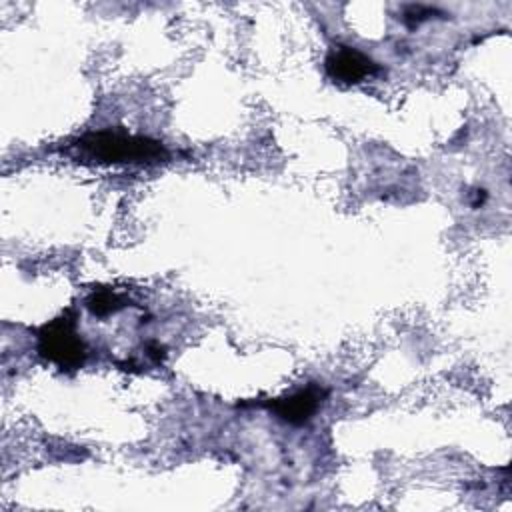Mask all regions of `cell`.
<instances>
[{"mask_svg":"<svg viewBox=\"0 0 512 512\" xmlns=\"http://www.w3.org/2000/svg\"><path fill=\"white\" fill-rule=\"evenodd\" d=\"M82 158L98 164H154L168 158V150L146 136L98 130L72 144Z\"/></svg>","mask_w":512,"mask_h":512,"instance_id":"cell-1","label":"cell"},{"mask_svg":"<svg viewBox=\"0 0 512 512\" xmlns=\"http://www.w3.org/2000/svg\"><path fill=\"white\" fill-rule=\"evenodd\" d=\"M38 354L60 370H76L84 364L88 350L76 332L72 310H66L60 318H54L40 330Z\"/></svg>","mask_w":512,"mask_h":512,"instance_id":"cell-2","label":"cell"},{"mask_svg":"<svg viewBox=\"0 0 512 512\" xmlns=\"http://www.w3.org/2000/svg\"><path fill=\"white\" fill-rule=\"evenodd\" d=\"M324 66L330 78L342 84H356L378 72V64L372 58L350 46L332 48L324 60Z\"/></svg>","mask_w":512,"mask_h":512,"instance_id":"cell-3","label":"cell"},{"mask_svg":"<svg viewBox=\"0 0 512 512\" xmlns=\"http://www.w3.org/2000/svg\"><path fill=\"white\" fill-rule=\"evenodd\" d=\"M324 396H326V390L322 386L310 384L304 390H298L286 398H276L268 402V408L284 422L300 426L316 414Z\"/></svg>","mask_w":512,"mask_h":512,"instance_id":"cell-4","label":"cell"},{"mask_svg":"<svg viewBox=\"0 0 512 512\" xmlns=\"http://www.w3.org/2000/svg\"><path fill=\"white\" fill-rule=\"evenodd\" d=\"M126 296H122L120 292L116 290H98V292H92L88 298H86V308L94 314V316H108V314H114L118 312L120 308L126 306Z\"/></svg>","mask_w":512,"mask_h":512,"instance_id":"cell-5","label":"cell"},{"mask_svg":"<svg viewBox=\"0 0 512 512\" xmlns=\"http://www.w3.org/2000/svg\"><path fill=\"white\" fill-rule=\"evenodd\" d=\"M148 356L154 358L156 362H160V360L164 358V348H162L160 344H154V342H152V344H148Z\"/></svg>","mask_w":512,"mask_h":512,"instance_id":"cell-6","label":"cell"}]
</instances>
